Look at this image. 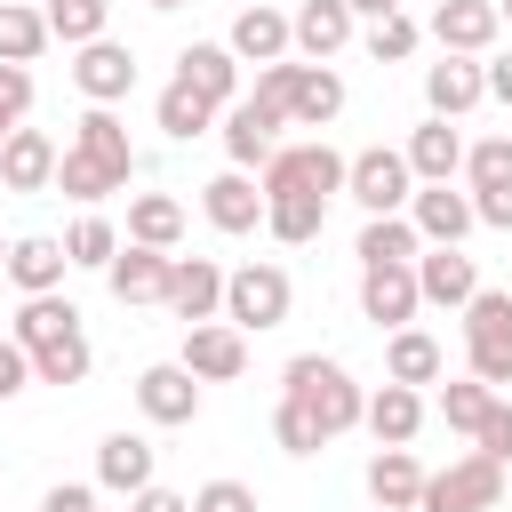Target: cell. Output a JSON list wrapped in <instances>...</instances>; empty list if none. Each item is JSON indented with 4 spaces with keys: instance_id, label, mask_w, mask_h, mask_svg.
<instances>
[{
    "instance_id": "cell-5",
    "label": "cell",
    "mask_w": 512,
    "mask_h": 512,
    "mask_svg": "<svg viewBox=\"0 0 512 512\" xmlns=\"http://www.w3.org/2000/svg\"><path fill=\"white\" fill-rule=\"evenodd\" d=\"M344 192L368 208V216H408V200H416V168H408V152H352V176H344Z\"/></svg>"
},
{
    "instance_id": "cell-48",
    "label": "cell",
    "mask_w": 512,
    "mask_h": 512,
    "mask_svg": "<svg viewBox=\"0 0 512 512\" xmlns=\"http://www.w3.org/2000/svg\"><path fill=\"white\" fill-rule=\"evenodd\" d=\"M480 456L512 464V400H504V392H496V408H488V424H480Z\"/></svg>"
},
{
    "instance_id": "cell-14",
    "label": "cell",
    "mask_w": 512,
    "mask_h": 512,
    "mask_svg": "<svg viewBox=\"0 0 512 512\" xmlns=\"http://www.w3.org/2000/svg\"><path fill=\"white\" fill-rule=\"evenodd\" d=\"M224 48H232L240 64H288L296 24H288L280 8H264V0H256V8H240V16H232V40H224Z\"/></svg>"
},
{
    "instance_id": "cell-13",
    "label": "cell",
    "mask_w": 512,
    "mask_h": 512,
    "mask_svg": "<svg viewBox=\"0 0 512 512\" xmlns=\"http://www.w3.org/2000/svg\"><path fill=\"white\" fill-rule=\"evenodd\" d=\"M480 96H488V64H472V56L424 64V104H432V120H464Z\"/></svg>"
},
{
    "instance_id": "cell-40",
    "label": "cell",
    "mask_w": 512,
    "mask_h": 512,
    "mask_svg": "<svg viewBox=\"0 0 512 512\" xmlns=\"http://www.w3.org/2000/svg\"><path fill=\"white\" fill-rule=\"evenodd\" d=\"M88 336H64V344H48V352H32V384H80L88 376Z\"/></svg>"
},
{
    "instance_id": "cell-10",
    "label": "cell",
    "mask_w": 512,
    "mask_h": 512,
    "mask_svg": "<svg viewBox=\"0 0 512 512\" xmlns=\"http://www.w3.org/2000/svg\"><path fill=\"white\" fill-rule=\"evenodd\" d=\"M184 368H192L200 384H232V376L248 368V336H240L232 320H200V328H184Z\"/></svg>"
},
{
    "instance_id": "cell-46",
    "label": "cell",
    "mask_w": 512,
    "mask_h": 512,
    "mask_svg": "<svg viewBox=\"0 0 512 512\" xmlns=\"http://www.w3.org/2000/svg\"><path fill=\"white\" fill-rule=\"evenodd\" d=\"M24 112H32V72L24 64H0V144L24 128Z\"/></svg>"
},
{
    "instance_id": "cell-35",
    "label": "cell",
    "mask_w": 512,
    "mask_h": 512,
    "mask_svg": "<svg viewBox=\"0 0 512 512\" xmlns=\"http://www.w3.org/2000/svg\"><path fill=\"white\" fill-rule=\"evenodd\" d=\"M40 16H48V40H64V48H88V40H104V24H112V0H48Z\"/></svg>"
},
{
    "instance_id": "cell-18",
    "label": "cell",
    "mask_w": 512,
    "mask_h": 512,
    "mask_svg": "<svg viewBox=\"0 0 512 512\" xmlns=\"http://www.w3.org/2000/svg\"><path fill=\"white\" fill-rule=\"evenodd\" d=\"M416 288H424V304L464 312V304L480 296V272H472V256H464V248H424V256H416Z\"/></svg>"
},
{
    "instance_id": "cell-50",
    "label": "cell",
    "mask_w": 512,
    "mask_h": 512,
    "mask_svg": "<svg viewBox=\"0 0 512 512\" xmlns=\"http://www.w3.org/2000/svg\"><path fill=\"white\" fill-rule=\"evenodd\" d=\"M40 512H96V496H88L80 480H64V488H48V496H40Z\"/></svg>"
},
{
    "instance_id": "cell-22",
    "label": "cell",
    "mask_w": 512,
    "mask_h": 512,
    "mask_svg": "<svg viewBox=\"0 0 512 512\" xmlns=\"http://www.w3.org/2000/svg\"><path fill=\"white\" fill-rule=\"evenodd\" d=\"M360 424L376 432V448H408V440L424 432V400L384 376V392H368V416H360Z\"/></svg>"
},
{
    "instance_id": "cell-37",
    "label": "cell",
    "mask_w": 512,
    "mask_h": 512,
    "mask_svg": "<svg viewBox=\"0 0 512 512\" xmlns=\"http://www.w3.org/2000/svg\"><path fill=\"white\" fill-rule=\"evenodd\" d=\"M40 48H48V16H40V8L0 0V64H32Z\"/></svg>"
},
{
    "instance_id": "cell-45",
    "label": "cell",
    "mask_w": 512,
    "mask_h": 512,
    "mask_svg": "<svg viewBox=\"0 0 512 512\" xmlns=\"http://www.w3.org/2000/svg\"><path fill=\"white\" fill-rule=\"evenodd\" d=\"M296 88H304V64H264V72H256V104L280 112V120L296 112Z\"/></svg>"
},
{
    "instance_id": "cell-21",
    "label": "cell",
    "mask_w": 512,
    "mask_h": 512,
    "mask_svg": "<svg viewBox=\"0 0 512 512\" xmlns=\"http://www.w3.org/2000/svg\"><path fill=\"white\" fill-rule=\"evenodd\" d=\"M424 480H432V472H424L408 448H376V456H368V496H376L384 512H416V504H424Z\"/></svg>"
},
{
    "instance_id": "cell-34",
    "label": "cell",
    "mask_w": 512,
    "mask_h": 512,
    "mask_svg": "<svg viewBox=\"0 0 512 512\" xmlns=\"http://www.w3.org/2000/svg\"><path fill=\"white\" fill-rule=\"evenodd\" d=\"M416 256H424V240H416L408 216H368V232H360V272H368V264H416Z\"/></svg>"
},
{
    "instance_id": "cell-33",
    "label": "cell",
    "mask_w": 512,
    "mask_h": 512,
    "mask_svg": "<svg viewBox=\"0 0 512 512\" xmlns=\"http://www.w3.org/2000/svg\"><path fill=\"white\" fill-rule=\"evenodd\" d=\"M320 224H328V200H312V192H288V200H264V232H272V240H288V248H304V240H320Z\"/></svg>"
},
{
    "instance_id": "cell-30",
    "label": "cell",
    "mask_w": 512,
    "mask_h": 512,
    "mask_svg": "<svg viewBox=\"0 0 512 512\" xmlns=\"http://www.w3.org/2000/svg\"><path fill=\"white\" fill-rule=\"evenodd\" d=\"M72 152H96V160H112L120 176H136V152H128V128L112 120V104H88V112H80V128H72Z\"/></svg>"
},
{
    "instance_id": "cell-20",
    "label": "cell",
    "mask_w": 512,
    "mask_h": 512,
    "mask_svg": "<svg viewBox=\"0 0 512 512\" xmlns=\"http://www.w3.org/2000/svg\"><path fill=\"white\" fill-rule=\"evenodd\" d=\"M168 264H176V256H160V248H136V240H128V248L104 264V280H112V296H120V304H160V296H168Z\"/></svg>"
},
{
    "instance_id": "cell-44",
    "label": "cell",
    "mask_w": 512,
    "mask_h": 512,
    "mask_svg": "<svg viewBox=\"0 0 512 512\" xmlns=\"http://www.w3.org/2000/svg\"><path fill=\"white\" fill-rule=\"evenodd\" d=\"M416 40H424V32H416L408 16H384V24H368V56H376V64H408V56H416Z\"/></svg>"
},
{
    "instance_id": "cell-11",
    "label": "cell",
    "mask_w": 512,
    "mask_h": 512,
    "mask_svg": "<svg viewBox=\"0 0 512 512\" xmlns=\"http://www.w3.org/2000/svg\"><path fill=\"white\" fill-rule=\"evenodd\" d=\"M136 408H144L152 424H192V416H200V376H192L184 360H160V368L136 376Z\"/></svg>"
},
{
    "instance_id": "cell-29",
    "label": "cell",
    "mask_w": 512,
    "mask_h": 512,
    "mask_svg": "<svg viewBox=\"0 0 512 512\" xmlns=\"http://www.w3.org/2000/svg\"><path fill=\"white\" fill-rule=\"evenodd\" d=\"M152 120H160V128H168L176 144H192V136H208V128H216V104H208L200 88L168 80V88H160V104H152Z\"/></svg>"
},
{
    "instance_id": "cell-15",
    "label": "cell",
    "mask_w": 512,
    "mask_h": 512,
    "mask_svg": "<svg viewBox=\"0 0 512 512\" xmlns=\"http://www.w3.org/2000/svg\"><path fill=\"white\" fill-rule=\"evenodd\" d=\"M152 464H160V448H152L144 432H104V440H96V480L120 488V496H144V488H152Z\"/></svg>"
},
{
    "instance_id": "cell-8",
    "label": "cell",
    "mask_w": 512,
    "mask_h": 512,
    "mask_svg": "<svg viewBox=\"0 0 512 512\" xmlns=\"http://www.w3.org/2000/svg\"><path fill=\"white\" fill-rule=\"evenodd\" d=\"M184 328H200V320H216L224 312V272L208 264V256H176L168 264V296H160Z\"/></svg>"
},
{
    "instance_id": "cell-36",
    "label": "cell",
    "mask_w": 512,
    "mask_h": 512,
    "mask_svg": "<svg viewBox=\"0 0 512 512\" xmlns=\"http://www.w3.org/2000/svg\"><path fill=\"white\" fill-rule=\"evenodd\" d=\"M464 360H472V376H480L488 392H504V384H512V320L464 328Z\"/></svg>"
},
{
    "instance_id": "cell-56",
    "label": "cell",
    "mask_w": 512,
    "mask_h": 512,
    "mask_svg": "<svg viewBox=\"0 0 512 512\" xmlns=\"http://www.w3.org/2000/svg\"><path fill=\"white\" fill-rule=\"evenodd\" d=\"M144 8H184V0H144Z\"/></svg>"
},
{
    "instance_id": "cell-57",
    "label": "cell",
    "mask_w": 512,
    "mask_h": 512,
    "mask_svg": "<svg viewBox=\"0 0 512 512\" xmlns=\"http://www.w3.org/2000/svg\"><path fill=\"white\" fill-rule=\"evenodd\" d=\"M0 272H8V248H0Z\"/></svg>"
},
{
    "instance_id": "cell-52",
    "label": "cell",
    "mask_w": 512,
    "mask_h": 512,
    "mask_svg": "<svg viewBox=\"0 0 512 512\" xmlns=\"http://www.w3.org/2000/svg\"><path fill=\"white\" fill-rule=\"evenodd\" d=\"M128 512H192V496H176V488H160V480H152V488H144Z\"/></svg>"
},
{
    "instance_id": "cell-41",
    "label": "cell",
    "mask_w": 512,
    "mask_h": 512,
    "mask_svg": "<svg viewBox=\"0 0 512 512\" xmlns=\"http://www.w3.org/2000/svg\"><path fill=\"white\" fill-rule=\"evenodd\" d=\"M464 176H472V192H504L512 184V136H480L464 152Z\"/></svg>"
},
{
    "instance_id": "cell-31",
    "label": "cell",
    "mask_w": 512,
    "mask_h": 512,
    "mask_svg": "<svg viewBox=\"0 0 512 512\" xmlns=\"http://www.w3.org/2000/svg\"><path fill=\"white\" fill-rule=\"evenodd\" d=\"M384 376L408 384V392L432 384V376H440V344H432L424 328H392V344H384Z\"/></svg>"
},
{
    "instance_id": "cell-23",
    "label": "cell",
    "mask_w": 512,
    "mask_h": 512,
    "mask_svg": "<svg viewBox=\"0 0 512 512\" xmlns=\"http://www.w3.org/2000/svg\"><path fill=\"white\" fill-rule=\"evenodd\" d=\"M272 128H280V112H264L256 96H240V104L224 112V152H232V168L272 160V152H280V144H272Z\"/></svg>"
},
{
    "instance_id": "cell-7",
    "label": "cell",
    "mask_w": 512,
    "mask_h": 512,
    "mask_svg": "<svg viewBox=\"0 0 512 512\" xmlns=\"http://www.w3.org/2000/svg\"><path fill=\"white\" fill-rule=\"evenodd\" d=\"M496 32H504L496 0H440V8H432V40H440V56H488Z\"/></svg>"
},
{
    "instance_id": "cell-2",
    "label": "cell",
    "mask_w": 512,
    "mask_h": 512,
    "mask_svg": "<svg viewBox=\"0 0 512 512\" xmlns=\"http://www.w3.org/2000/svg\"><path fill=\"white\" fill-rule=\"evenodd\" d=\"M288 304H296V288H288V272L280 264H240V272H224V320L248 336H264V328H280L288 320Z\"/></svg>"
},
{
    "instance_id": "cell-53",
    "label": "cell",
    "mask_w": 512,
    "mask_h": 512,
    "mask_svg": "<svg viewBox=\"0 0 512 512\" xmlns=\"http://www.w3.org/2000/svg\"><path fill=\"white\" fill-rule=\"evenodd\" d=\"M488 96H496V104H512V56H496V64H488Z\"/></svg>"
},
{
    "instance_id": "cell-32",
    "label": "cell",
    "mask_w": 512,
    "mask_h": 512,
    "mask_svg": "<svg viewBox=\"0 0 512 512\" xmlns=\"http://www.w3.org/2000/svg\"><path fill=\"white\" fill-rule=\"evenodd\" d=\"M120 184H128V176H120L112 160H96V152H64V160H56V192L80 200V208L104 200V192H120Z\"/></svg>"
},
{
    "instance_id": "cell-54",
    "label": "cell",
    "mask_w": 512,
    "mask_h": 512,
    "mask_svg": "<svg viewBox=\"0 0 512 512\" xmlns=\"http://www.w3.org/2000/svg\"><path fill=\"white\" fill-rule=\"evenodd\" d=\"M352 16H368V24H384V16H400V0H352Z\"/></svg>"
},
{
    "instance_id": "cell-58",
    "label": "cell",
    "mask_w": 512,
    "mask_h": 512,
    "mask_svg": "<svg viewBox=\"0 0 512 512\" xmlns=\"http://www.w3.org/2000/svg\"><path fill=\"white\" fill-rule=\"evenodd\" d=\"M376 512H384V504H376Z\"/></svg>"
},
{
    "instance_id": "cell-1",
    "label": "cell",
    "mask_w": 512,
    "mask_h": 512,
    "mask_svg": "<svg viewBox=\"0 0 512 512\" xmlns=\"http://www.w3.org/2000/svg\"><path fill=\"white\" fill-rule=\"evenodd\" d=\"M280 400H296L328 440H336V432H352V424L368 416V392H360L336 360H320V352H296V360L280 368Z\"/></svg>"
},
{
    "instance_id": "cell-24",
    "label": "cell",
    "mask_w": 512,
    "mask_h": 512,
    "mask_svg": "<svg viewBox=\"0 0 512 512\" xmlns=\"http://www.w3.org/2000/svg\"><path fill=\"white\" fill-rule=\"evenodd\" d=\"M64 272H72V256H64V240H48V232H32V240L8 248V280H16L24 296H56Z\"/></svg>"
},
{
    "instance_id": "cell-25",
    "label": "cell",
    "mask_w": 512,
    "mask_h": 512,
    "mask_svg": "<svg viewBox=\"0 0 512 512\" xmlns=\"http://www.w3.org/2000/svg\"><path fill=\"white\" fill-rule=\"evenodd\" d=\"M288 24H296V48H304L312 64H328V56L352 40V0H304Z\"/></svg>"
},
{
    "instance_id": "cell-42",
    "label": "cell",
    "mask_w": 512,
    "mask_h": 512,
    "mask_svg": "<svg viewBox=\"0 0 512 512\" xmlns=\"http://www.w3.org/2000/svg\"><path fill=\"white\" fill-rule=\"evenodd\" d=\"M64 256H72V264H96V272H104V264L120 256V232H112L104 216H80V224L64 232Z\"/></svg>"
},
{
    "instance_id": "cell-3",
    "label": "cell",
    "mask_w": 512,
    "mask_h": 512,
    "mask_svg": "<svg viewBox=\"0 0 512 512\" xmlns=\"http://www.w3.org/2000/svg\"><path fill=\"white\" fill-rule=\"evenodd\" d=\"M344 176H352V160H344V152H328V144H288V152H272V160H264V200H288V192L336 200V192H344Z\"/></svg>"
},
{
    "instance_id": "cell-49",
    "label": "cell",
    "mask_w": 512,
    "mask_h": 512,
    "mask_svg": "<svg viewBox=\"0 0 512 512\" xmlns=\"http://www.w3.org/2000/svg\"><path fill=\"white\" fill-rule=\"evenodd\" d=\"M24 384H32V352H24L16 336H0V400H16Z\"/></svg>"
},
{
    "instance_id": "cell-6",
    "label": "cell",
    "mask_w": 512,
    "mask_h": 512,
    "mask_svg": "<svg viewBox=\"0 0 512 512\" xmlns=\"http://www.w3.org/2000/svg\"><path fill=\"white\" fill-rule=\"evenodd\" d=\"M408 224H416V240H432V248H464V232L480 224V208H472V192H456V184H424V192L408 200Z\"/></svg>"
},
{
    "instance_id": "cell-26",
    "label": "cell",
    "mask_w": 512,
    "mask_h": 512,
    "mask_svg": "<svg viewBox=\"0 0 512 512\" xmlns=\"http://www.w3.org/2000/svg\"><path fill=\"white\" fill-rule=\"evenodd\" d=\"M408 168H416V184H448V176L464 168V136H456L448 120H424V128L408 136Z\"/></svg>"
},
{
    "instance_id": "cell-39",
    "label": "cell",
    "mask_w": 512,
    "mask_h": 512,
    "mask_svg": "<svg viewBox=\"0 0 512 512\" xmlns=\"http://www.w3.org/2000/svg\"><path fill=\"white\" fill-rule=\"evenodd\" d=\"M488 408H496V392H488L480 376H464V384H448V392H440V424H448V432H472V440H480Z\"/></svg>"
},
{
    "instance_id": "cell-51",
    "label": "cell",
    "mask_w": 512,
    "mask_h": 512,
    "mask_svg": "<svg viewBox=\"0 0 512 512\" xmlns=\"http://www.w3.org/2000/svg\"><path fill=\"white\" fill-rule=\"evenodd\" d=\"M472 208H480V224L512 232V184H504V192H472Z\"/></svg>"
},
{
    "instance_id": "cell-12",
    "label": "cell",
    "mask_w": 512,
    "mask_h": 512,
    "mask_svg": "<svg viewBox=\"0 0 512 512\" xmlns=\"http://www.w3.org/2000/svg\"><path fill=\"white\" fill-rule=\"evenodd\" d=\"M176 80H184V88H200L216 112H232V104H240V56H232L224 40H192V48L176 56Z\"/></svg>"
},
{
    "instance_id": "cell-55",
    "label": "cell",
    "mask_w": 512,
    "mask_h": 512,
    "mask_svg": "<svg viewBox=\"0 0 512 512\" xmlns=\"http://www.w3.org/2000/svg\"><path fill=\"white\" fill-rule=\"evenodd\" d=\"M496 16H504V24H512V0H496Z\"/></svg>"
},
{
    "instance_id": "cell-27",
    "label": "cell",
    "mask_w": 512,
    "mask_h": 512,
    "mask_svg": "<svg viewBox=\"0 0 512 512\" xmlns=\"http://www.w3.org/2000/svg\"><path fill=\"white\" fill-rule=\"evenodd\" d=\"M64 336H80L72 296H24V312H16V344H24V352H48V344H64Z\"/></svg>"
},
{
    "instance_id": "cell-17",
    "label": "cell",
    "mask_w": 512,
    "mask_h": 512,
    "mask_svg": "<svg viewBox=\"0 0 512 512\" xmlns=\"http://www.w3.org/2000/svg\"><path fill=\"white\" fill-rule=\"evenodd\" d=\"M200 208H208L216 232H256V224H264V184H248L240 168H224V176L200 184Z\"/></svg>"
},
{
    "instance_id": "cell-4",
    "label": "cell",
    "mask_w": 512,
    "mask_h": 512,
    "mask_svg": "<svg viewBox=\"0 0 512 512\" xmlns=\"http://www.w3.org/2000/svg\"><path fill=\"white\" fill-rule=\"evenodd\" d=\"M496 496H504V464L472 448V456H456L448 472L424 480V504L416 512H496Z\"/></svg>"
},
{
    "instance_id": "cell-19",
    "label": "cell",
    "mask_w": 512,
    "mask_h": 512,
    "mask_svg": "<svg viewBox=\"0 0 512 512\" xmlns=\"http://www.w3.org/2000/svg\"><path fill=\"white\" fill-rule=\"evenodd\" d=\"M56 160H64V152H56L40 128H16V136L0 144V184H8V192H48V184H56Z\"/></svg>"
},
{
    "instance_id": "cell-16",
    "label": "cell",
    "mask_w": 512,
    "mask_h": 512,
    "mask_svg": "<svg viewBox=\"0 0 512 512\" xmlns=\"http://www.w3.org/2000/svg\"><path fill=\"white\" fill-rule=\"evenodd\" d=\"M72 80H80V96H88V104H120V96L136 88V56H128L120 40H88V48H80V64H72Z\"/></svg>"
},
{
    "instance_id": "cell-47",
    "label": "cell",
    "mask_w": 512,
    "mask_h": 512,
    "mask_svg": "<svg viewBox=\"0 0 512 512\" xmlns=\"http://www.w3.org/2000/svg\"><path fill=\"white\" fill-rule=\"evenodd\" d=\"M192 512H256V488H248V480H208V488L192 496Z\"/></svg>"
},
{
    "instance_id": "cell-38",
    "label": "cell",
    "mask_w": 512,
    "mask_h": 512,
    "mask_svg": "<svg viewBox=\"0 0 512 512\" xmlns=\"http://www.w3.org/2000/svg\"><path fill=\"white\" fill-rule=\"evenodd\" d=\"M344 112V80L328 72V64H304V88H296V112L288 120H304V128H328Z\"/></svg>"
},
{
    "instance_id": "cell-28",
    "label": "cell",
    "mask_w": 512,
    "mask_h": 512,
    "mask_svg": "<svg viewBox=\"0 0 512 512\" xmlns=\"http://www.w3.org/2000/svg\"><path fill=\"white\" fill-rule=\"evenodd\" d=\"M128 240H136V248H160V256H168V248L184 240V208H176L168 192H136V200H128Z\"/></svg>"
},
{
    "instance_id": "cell-43",
    "label": "cell",
    "mask_w": 512,
    "mask_h": 512,
    "mask_svg": "<svg viewBox=\"0 0 512 512\" xmlns=\"http://www.w3.org/2000/svg\"><path fill=\"white\" fill-rule=\"evenodd\" d=\"M272 440H280L288 456H320V448H328V432H320L296 400H280V408H272Z\"/></svg>"
},
{
    "instance_id": "cell-9",
    "label": "cell",
    "mask_w": 512,
    "mask_h": 512,
    "mask_svg": "<svg viewBox=\"0 0 512 512\" xmlns=\"http://www.w3.org/2000/svg\"><path fill=\"white\" fill-rule=\"evenodd\" d=\"M416 304H424L416 264H368V272H360V312H368L376 328H408Z\"/></svg>"
}]
</instances>
